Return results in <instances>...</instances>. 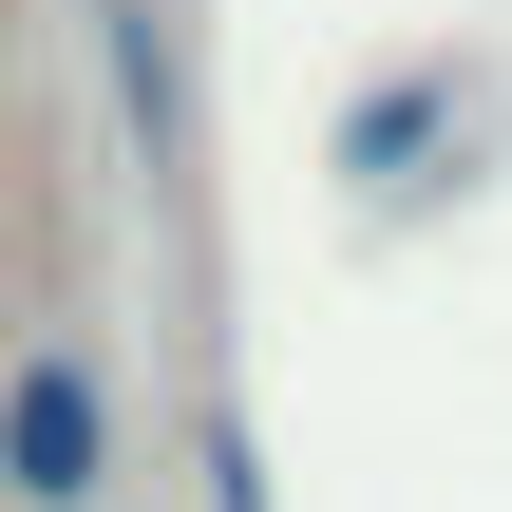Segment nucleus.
<instances>
[{"label": "nucleus", "instance_id": "obj_2", "mask_svg": "<svg viewBox=\"0 0 512 512\" xmlns=\"http://www.w3.org/2000/svg\"><path fill=\"white\" fill-rule=\"evenodd\" d=\"M133 475V399L95 342H19L0 361V512H114Z\"/></svg>", "mask_w": 512, "mask_h": 512}, {"label": "nucleus", "instance_id": "obj_1", "mask_svg": "<svg viewBox=\"0 0 512 512\" xmlns=\"http://www.w3.org/2000/svg\"><path fill=\"white\" fill-rule=\"evenodd\" d=\"M512 152V76L475 38H418V57H380L361 95H342V133H323V171H342V209L361 228H437V209H475Z\"/></svg>", "mask_w": 512, "mask_h": 512}, {"label": "nucleus", "instance_id": "obj_3", "mask_svg": "<svg viewBox=\"0 0 512 512\" xmlns=\"http://www.w3.org/2000/svg\"><path fill=\"white\" fill-rule=\"evenodd\" d=\"M209 512H266V456H247V418H209Z\"/></svg>", "mask_w": 512, "mask_h": 512}]
</instances>
